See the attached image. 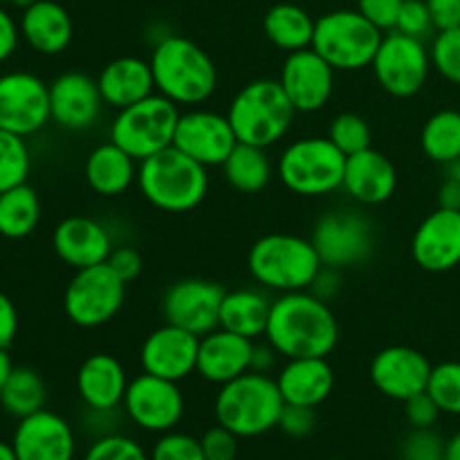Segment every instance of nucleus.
I'll return each instance as SVG.
<instances>
[{
  "mask_svg": "<svg viewBox=\"0 0 460 460\" xmlns=\"http://www.w3.org/2000/svg\"><path fill=\"white\" fill-rule=\"evenodd\" d=\"M265 341L281 358H328L340 344V322L328 301L310 290L272 299Z\"/></svg>",
  "mask_w": 460,
  "mask_h": 460,
  "instance_id": "nucleus-1",
  "label": "nucleus"
},
{
  "mask_svg": "<svg viewBox=\"0 0 460 460\" xmlns=\"http://www.w3.org/2000/svg\"><path fill=\"white\" fill-rule=\"evenodd\" d=\"M155 93L175 106L205 103L218 88V70L205 49L187 36L166 34L153 45L151 58Z\"/></svg>",
  "mask_w": 460,
  "mask_h": 460,
  "instance_id": "nucleus-2",
  "label": "nucleus"
},
{
  "mask_svg": "<svg viewBox=\"0 0 460 460\" xmlns=\"http://www.w3.org/2000/svg\"><path fill=\"white\" fill-rule=\"evenodd\" d=\"M137 187L144 200L164 214H187L200 207L209 191L207 166L175 146L139 162Z\"/></svg>",
  "mask_w": 460,
  "mask_h": 460,
  "instance_id": "nucleus-3",
  "label": "nucleus"
},
{
  "mask_svg": "<svg viewBox=\"0 0 460 460\" xmlns=\"http://www.w3.org/2000/svg\"><path fill=\"white\" fill-rule=\"evenodd\" d=\"M247 268L261 288L286 295L310 290L323 263L310 238L272 232L250 247Z\"/></svg>",
  "mask_w": 460,
  "mask_h": 460,
  "instance_id": "nucleus-4",
  "label": "nucleus"
},
{
  "mask_svg": "<svg viewBox=\"0 0 460 460\" xmlns=\"http://www.w3.org/2000/svg\"><path fill=\"white\" fill-rule=\"evenodd\" d=\"M286 400L274 377L247 371L245 376L220 386L214 400L218 425L227 427L238 438H256L279 425Z\"/></svg>",
  "mask_w": 460,
  "mask_h": 460,
  "instance_id": "nucleus-5",
  "label": "nucleus"
},
{
  "mask_svg": "<svg viewBox=\"0 0 460 460\" xmlns=\"http://www.w3.org/2000/svg\"><path fill=\"white\" fill-rule=\"evenodd\" d=\"M295 106L279 79H256L243 85L227 108V119L241 144L270 148L281 142L295 121Z\"/></svg>",
  "mask_w": 460,
  "mask_h": 460,
  "instance_id": "nucleus-6",
  "label": "nucleus"
},
{
  "mask_svg": "<svg viewBox=\"0 0 460 460\" xmlns=\"http://www.w3.org/2000/svg\"><path fill=\"white\" fill-rule=\"evenodd\" d=\"M346 155L328 137H301L288 144L277 160V178L288 191L322 198L340 191Z\"/></svg>",
  "mask_w": 460,
  "mask_h": 460,
  "instance_id": "nucleus-7",
  "label": "nucleus"
},
{
  "mask_svg": "<svg viewBox=\"0 0 460 460\" xmlns=\"http://www.w3.org/2000/svg\"><path fill=\"white\" fill-rule=\"evenodd\" d=\"M385 31L377 30L358 9H337L314 21L310 48L326 58L335 72H355L371 67Z\"/></svg>",
  "mask_w": 460,
  "mask_h": 460,
  "instance_id": "nucleus-8",
  "label": "nucleus"
},
{
  "mask_svg": "<svg viewBox=\"0 0 460 460\" xmlns=\"http://www.w3.org/2000/svg\"><path fill=\"white\" fill-rule=\"evenodd\" d=\"M178 119L180 106L162 97L160 93H153L151 97L117 111L111 124V139L135 160L142 162L173 146Z\"/></svg>",
  "mask_w": 460,
  "mask_h": 460,
  "instance_id": "nucleus-9",
  "label": "nucleus"
},
{
  "mask_svg": "<svg viewBox=\"0 0 460 460\" xmlns=\"http://www.w3.org/2000/svg\"><path fill=\"white\" fill-rule=\"evenodd\" d=\"M126 301V283L108 263L75 270L63 292L66 317L79 328H99L115 319Z\"/></svg>",
  "mask_w": 460,
  "mask_h": 460,
  "instance_id": "nucleus-10",
  "label": "nucleus"
},
{
  "mask_svg": "<svg viewBox=\"0 0 460 460\" xmlns=\"http://www.w3.org/2000/svg\"><path fill=\"white\" fill-rule=\"evenodd\" d=\"M371 67L376 81L386 94L409 99L425 88L431 72V57L420 39L391 30L382 36Z\"/></svg>",
  "mask_w": 460,
  "mask_h": 460,
  "instance_id": "nucleus-11",
  "label": "nucleus"
},
{
  "mask_svg": "<svg viewBox=\"0 0 460 460\" xmlns=\"http://www.w3.org/2000/svg\"><path fill=\"white\" fill-rule=\"evenodd\" d=\"M314 250L323 265L335 270L364 263L376 247V229L367 216L350 209L328 211L313 229Z\"/></svg>",
  "mask_w": 460,
  "mask_h": 460,
  "instance_id": "nucleus-12",
  "label": "nucleus"
},
{
  "mask_svg": "<svg viewBox=\"0 0 460 460\" xmlns=\"http://www.w3.org/2000/svg\"><path fill=\"white\" fill-rule=\"evenodd\" d=\"M180 382L164 380V377L142 373L128 382L124 395L126 418L135 427L151 434H166L175 429L184 418V395L180 391Z\"/></svg>",
  "mask_w": 460,
  "mask_h": 460,
  "instance_id": "nucleus-13",
  "label": "nucleus"
},
{
  "mask_svg": "<svg viewBox=\"0 0 460 460\" xmlns=\"http://www.w3.org/2000/svg\"><path fill=\"white\" fill-rule=\"evenodd\" d=\"M48 121H52L49 84L22 70L0 75V128L30 137L45 128Z\"/></svg>",
  "mask_w": 460,
  "mask_h": 460,
  "instance_id": "nucleus-14",
  "label": "nucleus"
},
{
  "mask_svg": "<svg viewBox=\"0 0 460 460\" xmlns=\"http://www.w3.org/2000/svg\"><path fill=\"white\" fill-rule=\"evenodd\" d=\"M225 292L227 290L209 279H180L166 288L162 296V314L166 323L202 337L218 328Z\"/></svg>",
  "mask_w": 460,
  "mask_h": 460,
  "instance_id": "nucleus-15",
  "label": "nucleus"
},
{
  "mask_svg": "<svg viewBox=\"0 0 460 460\" xmlns=\"http://www.w3.org/2000/svg\"><path fill=\"white\" fill-rule=\"evenodd\" d=\"M236 144V133H234L227 115L205 111V108H191L187 112H180L173 146L191 160L200 162L207 169L223 166Z\"/></svg>",
  "mask_w": 460,
  "mask_h": 460,
  "instance_id": "nucleus-16",
  "label": "nucleus"
},
{
  "mask_svg": "<svg viewBox=\"0 0 460 460\" xmlns=\"http://www.w3.org/2000/svg\"><path fill=\"white\" fill-rule=\"evenodd\" d=\"M283 93L296 112H317L331 102L335 93V67L319 57L313 48L290 52L279 75Z\"/></svg>",
  "mask_w": 460,
  "mask_h": 460,
  "instance_id": "nucleus-17",
  "label": "nucleus"
},
{
  "mask_svg": "<svg viewBox=\"0 0 460 460\" xmlns=\"http://www.w3.org/2000/svg\"><path fill=\"white\" fill-rule=\"evenodd\" d=\"M103 97L97 79L81 70L58 75L49 84V117L58 128L88 130L99 121L103 111Z\"/></svg>",
  "mask_w": 460,
  "mask_h": 460,
  "instance_id": "nucleus-18",
  "label": "nucleus"
},
{
  "mask_svg": "<svg viewBox=\"0 0 460 460\" xmlns=\"http://www.w3.org/2000/svg\"><path fill=\"white\" fill-rule=\"evenodd\" d=\"M431 368L434 367L420 350L411 346H386L373 358L368 376L382 395L404 402L427 391Z\"/></svg>",
  "mask_w": 460,
  "mask_h": 460,
  "instance_id": "nucleus-19",
  "label": "nucleus"
},
{
  "mask_svg": "<svg viewBox=\"0 0 460 460\" xmlns=\"http://www.w3.org/2000/svg\"><path fill=\"white\" fill-rule=\"evenodd\" d=\"M198 346L200 337L173 323H164L142 341L139 349L142 371L171 382L187 380L196 373Z\"/></svg>",
  "mask_w": 460,
  "mask_h": 460,
  "instance_id": "nucleus-20",
  "label": "nucleus"
},
{
  "mask_svg": "<svg viewBox=\"0 0 460 460\" xmlns=\"http://www.w3.org/2000/svg\"><path fill=\"white\" fill-rule=\"evenodd\" d=\"M411 256L431 274L452 272L460 265V209L438 207L416 227Z\"/></svg>",
  "mask_w": 460,
  "mask_h": 460,
  "instance_id": "nucleus-21",
  "label": "nucleus"
},
{
  "mask_svg": "<svg viewBox=\"0 0 460 460\" xmlns=\"http://www.w3.org/2000/svg\"><path fill=\"white\" fill-rule=\"evenodd\" d=\"M12 445L18 460H75L76 454L70 422L49 409L21 418Z\"/></svg>",
  "mask_w": 460,
  "mask_h": 460,
  "instance_id": "nucleus-22",
  "label": "nucleus"
},
{
  "mask_svg": "<svg viewBox=\"0 0 460 460\" xmlns=\"http://www.w3.org/2000/svg\"><path fill=\"white\" fill-rule=\"evenodd\" d=\"M54 254L72 270L106 263L112 252V236L106 225L88 216H67L52 232Z\"/></svg>",
  "mask_w": 460,
  "mask_h": 460,
  "instance_id": "nucleus-23",
  "label": "nucleus"
},
{
  "mask_svg": "<svg viewBox=\"0 0 460 460\" xmlns=\"http://www.w3.org/2000/svg\"><path fill=\"white\" fill-rule=\"evenodd\" d=\"M252 353L254 340L218 326L200 337L196 373L205 382L223 386L252 371Z\"/></svg>",
  "mask_w": 460,
  "mask_h": 460,
  "instance_id": "nucleus-24",
  "label": "nucleus"
},
{
  "mask_svg": "<svg viewBox=\"0 0 460 460\" xmlns=\"http://www.w3.org/2000/svg\"><path fill=\"white\" fill-rule=\"evenodd\" d=\"M341 189L359 205H382L391 200L398 189V171L385 153L367 148L346 157Z\"/></svg>",
  "mask_w": 460,
  "mask_h": 460,
  "instance_id": "nucleus-25",
  "label": "nucleus"
},
{
  "mask_svg": "<svg viewBox=\"0 0 460 460\" xmlns=\"http://www.w3.org/2000/svg\"><path fill=\"white\" fill-rule=\"evenodd\" d=\"M126 368L115 355L93 353L76 371V394L90 411H117L128 389Z\"/></svg>",
  "mask_w": 460,
  "mask_h": 460,
  "instance_id": "nucleus-26",
  "label": "nucleus"
},
{
  "mask_svg": "<svg viewBox=\"0 0 460 460\" xmlns=\"http://www.w3.org/2000/svg\"><path fill=\"white\" fill-rule=\"evenodd\" d=\"M286 404L317 409L331 398L335 389V371L328 358H292L286 359L274 377Z\"/></svg>",
  "mask_w": 460,
  "mask_h": 460,
  "instance_id": "nucleus-27",
  "label": "nucleus"
},
{
  "mask_svg": "<svg viewBox=\"0 0 460 460\" xmlns=\"http://www.w3.org/2000/svg\"><path fill=\"white\" fill-rule=\"evenodd\" d=\"M18 27H21V39H25V43L43 57H57L66 52L75 36L70 13L54 0H36L22 9Z\"/></svg>",
  "mask_w": 460,
  "mask_h": 460,
  "instance_id": "nucleus-28",
  "label": "nucleus"
},
{
  "mask_svg": "<svg viewBox=\"0 0 460 460\" xmlns=\"http://www.w3.org/2000/svg\"><path fill=\"white\" fill-rule=\"evenodd\" d=\"M103 103L115 111L128 108L155 93L151 63L139 57H119L102 67L97 76Z\"/></svg>",
  "mask_w": 460,
  "mask_h": 460,
  "instance_id": "nucleus-29",
  "label": "nucleus"
},
{
  "mask_svg": "<svg viewBox=\"0 0 460 460\" xmlns=\"http://www.w3.org/2000/svg\"><path fill=\"white\" fill-rule=\"evenodd\" d=\"M139 162L117 146L112 139L99 144L85 157L84 175L88 187L97 196L117 198L128 191L137 182Z\"/></svg>",
  "mask_w": 460,
  "mask_h": 460,
  "instance_id": "nucleus-30",
  "label": "nucleus"
},
{
  "mask_svg": "<svg viewBox=\"0 0 460 460\" xmlns=\"http://www.w3.org/2000/svg\"><path fill=\"white\" fill-rule=\"evenodd\" d=\"M270 308H272V299L261 290L241 288V290L225 292L218 326L247 340H259L268 328Z\"/></svg>",
  "mask_w": 460,
  "mask_h": 460,
  "instance_id": "nucleus-31",
  "label": "nucleus"
},
{
  "mask_svg": "<svg viewBox=\"0 0 460 460\" xmlns=\"http://www.w3.org/2000/svg\"><path fill=\"white\" fill-rule=\"evenodd\" d=\"M263 31L274 48L286 54L299 52L313 45L314 18L299 4L279 3L265 13Z\"/></svg>",
  "mask_w": 460,
  "mask_h": 460,
  "instance_id": "nucleus-32",
  "label": "nucleus"
},
{
  "mask_svg": "<svg viewBox=\"0 0 460 460\" xmlns=\"http://www.w3.org/2000/svg\"><path fill=\"white\" fill-rule=\"evenodd\" d=\"M225 180L241 193H259L272 182L277 175V164H272L268 148L236 144L223 164Z\"/></svg>",
  "mask_w": 460,
  "mask_h": 460,
  "instance_id": "nucleus-33",
  "label": "nucleus"
},
{
  "mask_svg": "<svg viewBox=\"0 0 460 460\" xmlns=\"http://www.w3.org/2000/svg\"><path fill=\"white\" fill-rule=\"evenodd\" d=\"M40 223V198L30 184H18L0 193V236L21 241Z\"/></svg>",
  "mask_w": 460,
  "mask_h": 460,
  "instance_id": "nucleus-34",
  "label": "nucleus"
},
{
  "mask_svg": "<svg viewBox=\"0 0 460 460\" xmlns=\"http://www.w3.org/2000/svg\"><path fill=\"white\" fill-rule=\"evenodd\" d=\"M45 400H48V386L40 373L30 367L13 368L7 385L0 391V407L18 420L45 409Z\"/></svg>",
  "mask_w": 460,
  "mask_h": 460,
  "instance_id": "nucleus-35",
  "label": "nucleus"
},
{
  "mask_svg": "<svg viewBox=\"0 0 460 460\" xmlns=\"http://www.w3.org/2000/svg\"><path fill=\"white\" fill-rule=\"evenodd\" d=\"M422 153L431 162L452 164L460 157V111H438L425 121L420 133Z\"/></svg>",
  "mask_w": 460,
  "mask_h": 460,
  "instance_id": "nucleus-36",
  "label": "nucleus"
},
{
  "mask_svg": "<svg viewBox=\"0 0 460 460\" xmlns=\"http://www.w3.org/2000/svg\"><path fill=\"white\" fill-rule=\"evenodd\" d=\"M31 171V155L25 137L0 128V193L25 184Z\"/></svg>",
  "mask_w": 460,
  "mask_h": 460,
  "instance_id": "nucleus-37",
  "label": "nucleus"
},
{
  "mask_svg": "<svg viewBox=\"0 0 460 460\" xmlns=\"http://www.w3.org/2000/svg\"><path fill=\"white\" fill-rule=\"evenodd\" d=\"M326 137L349 157L371 148L373 133L368 121L359 117L358 112H340L337 117H332Z\"/></svg>",
  "mask_w": 460,
  "mask_h": 460,
  "instance_id": "nucleus-38",
  "label": "nucleus"
},
{
  "mask_svg": "<svg viewBox=\"0 0 460 460\" xmlns=\"http://www.w3.org/2000/svg\"><path fill=\"white\" fill-rule=\"evenodd\" d=\"M427 394L438 404L440 413L460 416V362H443L431 368Z\"/></svg>",
  "mask_w": 460,
  "mask_h": 460,
  "instance_id": "nucleus-39",
  "label": "nucleus"
},
{
  "mask_svg": "<svg viewBox=\"0 0 460 460\" xmlns=\"http://www.w3.org/2000/svg\"><path fill=\"white\" fill-rule=\"evenodd\" d=\"M431 67L449 84L460 85V27L436 34L429 48Z\"/></svg>",
  "mask_w": 460,
  "mask_h": 460,
  "instance_id": "nucleus-40",
  "label": "nucleus"
},
{
  "mask_svg": "<svg viewBox=\"0 0 460 460\" xmlns=\"http://www.w3.org/2000/svg\"><path fill=\"white\" fill-rule=\"evenodd\" d=\"M84 460H151L135 438L124 434H103L85 452Z\"/></svg>",
  "mask_w": 460,
  "mask_h": 460,
  "instance_id": "nucleus-41",
  "label": "nucleus"
},
{
  "mask_svg": "<svg viewBox=\"0 0 460 460\" xmlns=\"http://www.w3.org/2000/svg\"><path fill=\"white\" fill-rule=\"evenodd\" d=\"M151 460H207L202 452L200 438H193L191 434H182V431H166L160 434V438L153 443Z\"/></svg>",
  "mask_w": 460,
  "mask_h": 460,
  "instance_id": "nucleus-42",
  "label": "nucleus"
},
{
  "mask_svg": "<svg viewBox=\"0 0 460 460\" xmlns=\"http://www.w3.org/2000/svg\"><path fill=\"white\" fill-rule=\"evenodd\" d=\"M402 460H443L445 440L431 429H413L402 440Z\"/></svg>",
  "mask_w": 460,
  "mask_h": 460,
  "instance_id": "nucleus-43",
  "label": "nucleus"
},
{
  "mask_svg": "<svg viewBox=\"0 0 460 460\" xmlns=\"http://www.w3.org/2000/svg\"><path fill=\"white\" fill-rule=\"evenodd\" d=\"M395 30L420 40L429 36V31L434 30V22H431L429 7H427L425 0H404L402 9L398 13Z\"/></svg>",
  "mask_w": 460,
  "mask_h": 460,
  "instance_id": "nucleus-44",
  "label": "nucleus"
},
{
  "mask_svg": "<svg viewBox=\"0 0 460 460\" xmlns=\"http://www.w3.org/2000/svg\"><path fill=\"white\" fill-rule=\"evenodd\" d=\"M202 452L207 460H236L238 436L227 427L216 425L207 429L200 438Z\"/></svg>",
  "mask_w": 460,
  "mask_h": 460,
  "instance_id": "nucleus-45",
  "label": "nucleus"
},
{
  "mask_svg": "<svg viewBox=\"0 0 460 460\" xmlns=\"http://www.w3.org/2000/svg\"><path fill=\"white\" fill-rule=\"evenodd\" d=\"M279 429L290 438H308L317 427V413L313 407H301V404H286L279 418Z\"/></svg>",
  "mask_w": 460,
  "mask_h": 460,
  "instance_id": "nucleus-46",
  "label": "nucleus"
},
{
  "mask_svg": "<svg viewBox=\"0 0 460 460\" xmlns=\"http://www.w3.org/2000/svg\"><path fill=\"white\" fill-rule=\"evenodd\" d=\"M402 404H404V418H407V422L411 425V429H431V427L438 422L440 409L427 391L404 400Z\"/></svg>",
  "mask_w": 460,
  "mask_h": 460,
  "instance_id": "nucleus-47",
  "label": "nucleus"
},
{
  "mask_svg": "<svg viewBox=\"0 0 460 460\" xmlns=\"http://www.w3.org/2000/svg\"><path fill=\"white\" fill-rule=\"evenodd\" d=\"M402 3L404 0H358V12L367 21H371L377 30L391 31L395 30Z\"/></svg>",
  "mask_w": 460,
  "mask_h": 460,
  "instance_id": "nucleus-48",
  "label": "nucleus"
},
{
  "mask_svg": "<svg viewBox=\"0 0 460 460\" xmlns=\"http://www.w3.org/2000/svg\"><path fill=\"white\" fill-rule=\"evenodd\" d=\"M106 263L111 265L112 272H115L117 277L126 283V286H128L130 281H135V279L142 274V268H144L142 254H139V252L130 245L112 247V252H111V256H108Z\"/></svg>",
  "mask_w": 460,
  "mask_h": 460,
  "instance_id": "nucleus-49",
  "label": "nucleus"
},
{
  "mask_svg": "<svg viewBox=\"0 0 460 460\" xmlns=\"http://www.w3.org/2000/svg\"><path fill=\"white\" fill-rule=\"evenodd\" d=\"M429 7L434 30H454L460 27V0H425Z\"/></svg>",
  "mask_w": 460,
  "mask_h": 460,
  "instance_id": "nucleus-50",
  "label": "nucleus"
},
{
  "mask_svg": "<svg viewBox=\"0 0 460 460\" xmlns=\"http://www.w3.org/2000/svg\"><path fill=\"white\" fill-rule=\"evenodd\" d=\"M18 335V310L13 301L0 290V349H9Z\"/></svg>",
  "mask_w": 460,
  "mask_h": 460,
  "instance_id": "nucleus-51",
  "label": "nucleus"
},
{
  "mask_svg": "<svg viewBox=\"0 0 460 460\" xmlns=\"http://www.w3.org/2000/svg\"><path fill=\"white\" fill-rule=\"evenodd\" d=\"M21 43V27L12 18V13L4 7H0V63L13 57Z\"/></svg>",
  "mask_w": 460,
  "mask_h": 460,
  "instance_id": "nucleus-52",
  "label": "nucleus"
},
{
  "mask_svg": "<svg viewBox=\"0 0 460 460\" xmlns=\"http://www.w3.org/2000/svg\"><path fill=\"white\" fill-rule=\"evenodd\" d=\"M340 290H341L340 270L328 268V265H323V268L319 270L313 286H310V292H313L314 296H319L322 301H332L337 295H340Z\"/></svg>",
  "mask_w": 460,
  "mask_h": 460,
  "instance_id": "nucleus-53",
  "label": "nucleus"
},
{
  "mask_svg": "<svg viewBox=\"0 0 460 460\" xmlns=\"http://www.w3.org/2000/svg\"><path fill=\"white\" fill-rule=\"evenodd\" d=\"M277 350L265 341V344H256L254 341V353H252V371L256 373H270L277 364Z\"/></svg>",
  "mask_w": 460,
  "mask_h": 460,
  "instance_id": "nucleus-54",
  "label": "nucleus"
},
{
  "mask_svg": "<svg viewBox=\"0 0 460 460\" xmlns=\"http://www.w3.org/2000/svg\"><path fill=\"white\" fill-rule=\"evenodd\" d=\"M438 207L445 209H460V182L458 180L449 178L440 184L438 189Z\"/></svg>",
  "mask_w": 460,
  "mask_h": 460,
  "instance_id": "nucleus-55",
  "label": "nucleus"
},
{
  "mask_svg": "<svg viewBox=\"0 0 460 460\" xmlns=\"http://www.w3.org/2000/svg\"><path fill=\"white\" fill-rule=\"evenodd\" d=\"M13 362L12 358H9V349H0V391H3V386L7 385L9 376H12L13 371Z\"/></svg>",
  "mask_w": 460,
  "mask_h": 460,
  "instance_id": "nucleus-56",
  "label": "nucleus"
},
{
  "mask_svg": "<svg viewBox=\"0 0 460 460\" xmlns=\"http://www.w3.org/2000/svg\"><path fill=\"white\" fill-rule=\"evenodd\" d=\"M443 460H460V431H456V434L445 443Z\"/></svg>",
  "mask_w": 460,
  "mask_h": 460,
  "instance_id": "nucleus-57",
  "label": "nucleus"
},
{
  "mask_svg": "<svg viewBox=\"0 0 460 460\" xmlns=\"http://www.w3.org/2000/svg\"><path fill=\"white\" fill-rule=\"evenodd\" d=\"M0 460H18L12 443H4V440H0Z\"/></svg>",
  "mask_w": 460,
  "mask_h": 460,
  "instance_id": "nucleus-58",
  "label": "nucleus"
},
{
  "mask_svg": "<svg viewBox=\"0 0 460 460\" xmlns=\"http://www.w3.org/2000/svg\"><path fill=\"white\" fill-rule=\"evenodd\" d=\"M447 175H449V178L458 180V182H460V157H458L456 162H452V164H447Z\"/></svg>",
  "mask_w": 460,
  "mask_h": 460,
  "instance_id": "nucleus-59",
  "label": "nucleus"
},
{
  "mask_svg": "<svg viewBox=\"0 0 460 460\" xmlns=\"http://www.w3.org/2000/svg\"><path fill=\"white\" fill-rule=\"evenodd\" d=\"M9 3L16 4V7H22V9H25V7H30L31 3H36V0H9Z\"/></svg>",
  "mask_w": 460,
  "mask_h": 460,
  "instance_id": "nucleus-60",
  "label": "nucleus"
},
{
  "mask_svg": "<svg viewBox=\"0 0 460 460\" xmlns=\"http://www.w3.org/2000/svg\"><path fill=\"white\" fill-rule=\"evenodd\" d=\"M328 460H344V458H328Z\"/></svg>",
  "mask_w": 460,
  "mask_h": 460,
  "instance_id": "nucleus-61",
  "label": "nucleus"
}]
</instances>
